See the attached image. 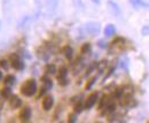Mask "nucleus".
Returning a JSON list of instances; mask_svg holds the SVG:
<instances>
[{
  "instance_id": "obj_17",
  "label": "nucleus",
  "mask_w": 149,
  "mask_h": 123,
  "mask_svg": "<svg viewBox=\"0 0 149 123\" xmlns=\"http://www.w3.org/2000/svg\"><path fill=\"white\" fill-rule=\"evenodd\" d=\"M31 20H32V18H30V16H24V18L19 22V29H25V28L30 24Z\"/></svg>"
},
{
  "instance_id": "obj_14",
  "label": "nucleus",
  "mask_w": 149,
  "mask_h": 123,
  "mask_svg": "<svg viewBox=\"0 0 149 123\" xmlns=\"http://www.w3.org/2000/svg\"><path fill=\"white\" fill-rule=\"evenodd\" d=\"M15 82H16V78L13 75H6L5 78H3V83H5L6 86H10L12 88L15 84Z\"/></svg>"
},
{
  "instance_id": "obj_13",
  "label": "nucleus",
  "mask_w": 149,
  "mask_h": 123,
  "mask_svg": "<svg viewBox=\"0 0 149 123\" xmlns=\"http://www.w3.org/2000/svg\"><path fill=\"white\" fill-rule=\"evenodd\" d=\"M132 6L135 7V8H140V7H143V8H147L148 7V2L147 0H129Z\"/></svg>"
},
{
  "instance_id": "obj_31",
  "label": "nucleus",
  "mask_w": 149,
  "mask_h": 123,
  "mask_svg": "<svg viewBox=\"0 0 149 123\" xmlns=\"http://www.w3.org/2000/svg\"><path fill=\"white\" fill-rule=\"evenodd\" d=\"M36 2H37V4H38V2H39V0H36Z\"/></svg>"
},
{
  "instance_id": "obj_12",
  "label": "nucleus",
  "mask_w": 149,
  "mask_h": 123,
  "mask_svg": "<svg viewBox=\"0 0 149 123\" xmlns=\"http://www.w3.org/2000/svg\"><path fill=\"white\" fill-rule=\"evenodd\" d=\"M62 52H63V54H64L65 59H68L69 61L72 60V58H74V48H72L71 46H69V45L64 46L63 50H62Z\"/></svg>"
},
{
  "instance_id": "obj_29",
  "label": "nucleus",
  "mask_w": 149,
  "mask_h": 123,
  "mask_svg": "<svg viewBox=\"0 0 149 123\" xmlns=\"http://www.w3.org/2000/svg\"><path fill=\"white\" fill-rule=\"evenodd\" d=\"M92 1H93L94 4H97V5L100 4V0H92Z\"/></svg>"
},
{
  "instance_id": "obj_5",
  "label": "nucleus",
  "mask_w": 149,
  "mask_h": 123,
  "mask_svg": "<svg viewBox=\"0 0 149 123\" xmlns=\"http://www.w3.org/2000/svg\"><path fill=\"white\" fill-rule=\"evenodd\" d=\"M41 82H42V88L40 90V97L44 96L47 91H49L51 89L53 88V81L51 79L49 75L45 74L44 76H41Z\"/></svg>"
},
{
  "instance_id": "obj_2",
  "label": "nucleus",
  "mask_w": 149,
  "mask_h": 123,
  "mask_svg": "<svg viewBox=\"0 0 149 123\" xmlns=\"http://www.w3.org/2000/svg\"><path fill=\"white\" fill-rule=\"evenodd\" d=\"M19 91H21V93L24 97H32V96H35L36 92H37V82H36V79H33V78L26 79L21 85Z\"/></svg>"
},
{
  "instance_id": "obj_27",
  "label": "nucleus",
  "mask_w": 149,
  "mask_h": 123,
  "mask_svg": "<svg viewBox=\"0 0 149 123\" xmlns=\"http://www.w3.org/2000/svg\"><path fill=\"white\" fill-rule=\"evenodd\" d=\"M113 70H115V67H111V68L109 69V71H108V75H107V76H106V77L103 78V81H104V82H106V79H107L108 77H110V76H111L112 72H113Z\"/></svg>"
},
{
  "instance_id": "obj_30",
  "label": "nucleus",
  "mask_w": 149,
  "mask_h": 123,
  "mask_svg": "<svg viewBox=\"0 0 149 123\" xmlns=\"http://www.w3.org/2000/svg\"><path fill=\"white\" fill-rule=\"evenodd\" d=\"M2 79V72H1V70H0V81Z\"/></svg>"
},
{
  "instance_id": "obj_16",
  "label": "nucleus",
  "mask_w": 149,
  "mask_h": 123,
  "mask_svg": "<svg viewBox=\"0 0 149 123\" xmlns=\"http://www.w3.org/2000/svg\"><path fill=\"white\" fill-rule=\"evenodd\" d=\"M83 67H84V60H83L81 58L77 59L76 63L74 65V75H77V72L81 70V68H83Z\"/></svg>"
},
{
  "instance_id": "obj_1",
  "label": "nucleus",
  "mask_w": 149,
  "mask_h": 123,
  "mask_svg": "<svg viewBox=\"0 0 149 123\" xmlns=\"http://www.w3.org/2000/svg\"><path fill=\"white\" fill-rule=\"evenodd\" d=\"M79 32H80V38H84L86 36H91L94 37L100 32V23H96V22H87L85 25H83L80 29H79Z\"/></svg>"
},
{
  "instance_id": "obj_7",
  "label": "nucleus",
  "mask_w": 149,
  "mask_h": 123,
  "mask_svg": "<svg viewBox=\"0 0 149 123\" xmlns=\"http://www.w3.org/2000/svg\"><path fill=\"white\" fill-rule=\"evenodd\" d=\"M31 115H32V112H31V108H30L29 106L22 107L19 113V116L22 122H28V121H30Z\"/></svg>"
},
{
  "instance_id": "obj_24",
  "label": "nucleus",
  "mask_w": 149,
  "mask_h": 123,
  "mask_svg": "<svg viewBox=\"0 0 149 123\" xmlns=\"http://www.w3.org/2000/svg\"><path fill=\"white\" fill-rule=\"evenodd\" d=\"M96 66H97V62H92V63H90L88 68L86 69V76H88L92 71L95 70V69H96Z\"/></svg>"
},
{
  "instance_id": "obj_25",
  "label": "nucleus",
  "mask_w": 149,
  "mask_h": 123,
  "mask_svg": "<svg viewBox=\"0 0 149 123\" xmlns=\"http://www.w3.org/2000/svg\"><path fill=\"white\" fill-rule=\"evenodd\" d=\"M0 68H1V69H5V70H7V69L9 68V65H8V60H6V59H0Z\"/></svg>"
},
{
  "instance_id": "obj_22",
  "label": "nucleus",
  "mask_w": 149,
  "mask_h": 123,
  "mask_svg": "<svg viewBox=\"0 0 149 123\" xmlns=\"http://www.w3.org/2000/svg\"><path fill=\"white\" fill-rule=\"evenodd\" d=\"M77 120H78V114L77 113H70L69 115H68V122L70 123H74L77 122Z\"/></svg>"
},
{
  "instance_id": "obj_4",
  "label": "nucleus",
  "mask_w": 149,
  "mask_h": 123,
  "mask_svg": "<svg viewBox=\"0 0 149 123\" xmlns=\"http://www.w3.org/2000/svg\"><path fill=\"white\" fill-rule=\"evenodd\" d=\"M57 75H56V79L58 81V84L61 86H65L69 84V81H68V68L65 66H61L60 69L56 71Z\"/></svg>"
},
{
  "instance_id": "obj_32",
  "label": "nucleus",
  "mask_w": 149,
  "mask_h": 123,
  "mask_svg": "<svg viewBox=\"0 0 149 123\" xmlns=\"http://www.w3.org/2000/svg\"><path fill=\"white\" fill-rule=\"evenodd\" d=\"M0 25H1V22H0Z\"/></svg>"
},
{
  "instance_id": "obj_21",
  "label": "nucleus",
  "mask_w": 149,
  "mask_h": 123,
  "mask_svg": "<svg viewBox=\"0 0 149 123\" xmlns=\"http://www.w3.org/2000/svg\"><path fill=\"white\" fill-rule=\"evenodd\" d=\"M57 7V2H54V0H47L46 2V8L48 12H54Z\"/></svg>"
},
{
  "instance_id": "obj_28",
  "label": "nucleus",
  "mask_w": 149,
  "mask_h": 123,
  "mask_svg": "<svg viewBox=\"0 0 149 123\" xmlns=\"http://www.w3.org/2000/svg\"><path fill=\"white\" fill-rule=\"evenodd\" d=\"M99 47H101V48H106L107 47V44L104 43V40H99Z\"/></svg>"
},
{
  "instance_id": "obj_18",
  "label": "nucleus",
  "mask_w": 149,
  "mask_h": 123,
  "mask_svg": "<svg viewBox=\"0 0 149 123\" xmlns=\"http://www.w3.org/2000/svg\"><path fill=\"white\" fill-rule=\"evenodd\" d=\"M0 94H1L2 98L8 99L10 97V94H12V89H10V86H5V88L0 91Z\"/></svg>"
},
{
  "instance_id": "obj_11",
  "label": "nucleus",
  "mask_w": 149,
  "mask_h": 123,
  "mask_svg": "<svg viewBox=\"0 0 149 123\" xmlns=\"http://www.w3.org/2000/svg\"><path fill=\"white\" fill-rule=\"evenodd\" d=\"M103 32H104L106 37H112V36L116 34V27H115V24H112V23L107 24Z\"/></svg>"
},
{
  "instance_id": "obj_6",
  "label": "nucleus",
  "mask_w": 149,
  "mask_h": 123,
  "mask_svg": "<svg viewBox=\"0 0 149 123\" xmlns=\"http://www.w3.org/2000/svg\"><path fill=\"white\" fill-rule=\"evenodd\" d=\"M97 101H99V93H97V92L91 93V94L86 98V100H85V103H84V109H91Z\"/></svg>"
},
{
  "instance_id": "obj_26",
  "label": "nucleus",
  "mask_w": 149,
  "mask_h": 123,
  "mask_svg": "<svg viewBox=\"0 0 149 123\" xmlns=\"http://www.w3.org/2000/svg\"><path fill=\"white\" fill-rule=\"evenodd\" d=\"M141 34H142V36H145V37L148 36V25H143V27H142V29H141Z\"/></svg>"
},
{
  "instance_id": "obj_10",
  "label": "nucleus",
  "mask_w": 149,
  "mask_h": 123,
  "mask_svg": "<svg viewBox=\"0 0 149 123\" xmlns=\"http://www.w3.org/2000/svg\"><path fill=\"white\" fill-rule=\"evenodd\" d=\"M108 7H109V11L111 12L113 15H116V16L120 15V8H119V6H118L115 1L109 0V1H108Z\"/></svg>"
},
{
  "instance_id": "obj_8",
  "label": "nucleus",
  "mask_w": 149,
  "mask_h": 123,
  "mask_svg": "<svg viewBox=\"0 0 149 123\" xmlns=\"http://www.w3.org/2000/svg\"><path fill=\"white\" fill-rule=\"evenodd\" d=\"M7 100H8L9 107L13 108V109L19 108V107L22 106V100L19 99V97H17L16 94H10V97H9Z\"/></svg>"
},
{
  "instance_id": "obj_3",
  "label": "nucleus",
  "mask_w": 149,
  "mask_h": 123,
  "mask_svg": "<svg viewBox=\"0 0 149 123\" xmlns=\"http://www.w3.org/2000/svg\"><path fill=\"white\" fill-rule=\"evenodd\" d=\"M9 63H10V66H12L15 70L21 71L25 68L24 61L22 60L21 55L17 54V53H12V54L9 55Z\"/></svg>"
},
{
  "instance_id": "obj_9",
  "label": "nucleus",
  "mask_w": 149,
  "mask_h": 123,
  "mask_svg": "<svg viewBox=\"0 0 149 123\" xmlns=\"http://www.w3.org/2000/svg\"><path fill=\"white\" fill-rule=\"evenodd\" d=\"M41 105H42V109H44V110H46V112L51 110L53 105H54V98H53L52 96H46V97L42 99Z\"/></svg>"
},
{
  "instance_id": "obj_23",
  "label": "nucleus",
  "mask_w": 149,
  "mask_h": 123,
  "mask_svg": "<svg viewBox=\"0 0 149 123\" xmlns=\"http://www.w3.org/2000/svg\"><path fill=\"white\" fill-rule=\"evenodd\" d=\"M96 79H97V77L96 76H93L88 82H87V84H86V86H85V89L86 90H91L92 89V86H93L94 84H95V82H96Z\"/></svg>"
},
{
  "instance_id": "obj_20",
  "label": "nucleus",
  "mask_w": 149,
  "mask_h": 123,
  "mask_svg": "<svg viewBox=\"0 0 149 123\" xmlns=\"http://www.w3.org/2000/svg\"><path fill=\"white\" fill-rule=\"evenodd\" d=\"M91 50H92V45H91L90 43H85L84 45H81L80 53H81L83 55H85V54H88V53L91 52Z\"/></svg>"
},
{
  "instance_id": "obj_19",
  "label": "nucleus",
  "mask_w": 149,
  "mask_h": 123,
  "mask_svg": "<svg viewBox=\"0 0 149 123\" xmlns=\"http://www.w3.org/2000/svg\"><path fill=\"white\" fill-rule=\"evenodd\" d=\"M83 110H84V103H83L81 100H78L74 105V112L77 113V114H79V113H81Z\"/></svg>"
},
{
  "instance_id": "obj_15",
  "label": "nucleus",
  "mask_w": 149,
  "mask_h": 123,
  "mask_svg": "<svg viewBox=\"0 0 149 123\" xmlns=\"http://www.w3.org/2000/svg\"><path fill=\"white\" fill-rule=\"evenodd\" d=\"M56 71H57V68L54 63H47L45 66V74L47 75H55Z\"/></svg>"
}]
</instances>
